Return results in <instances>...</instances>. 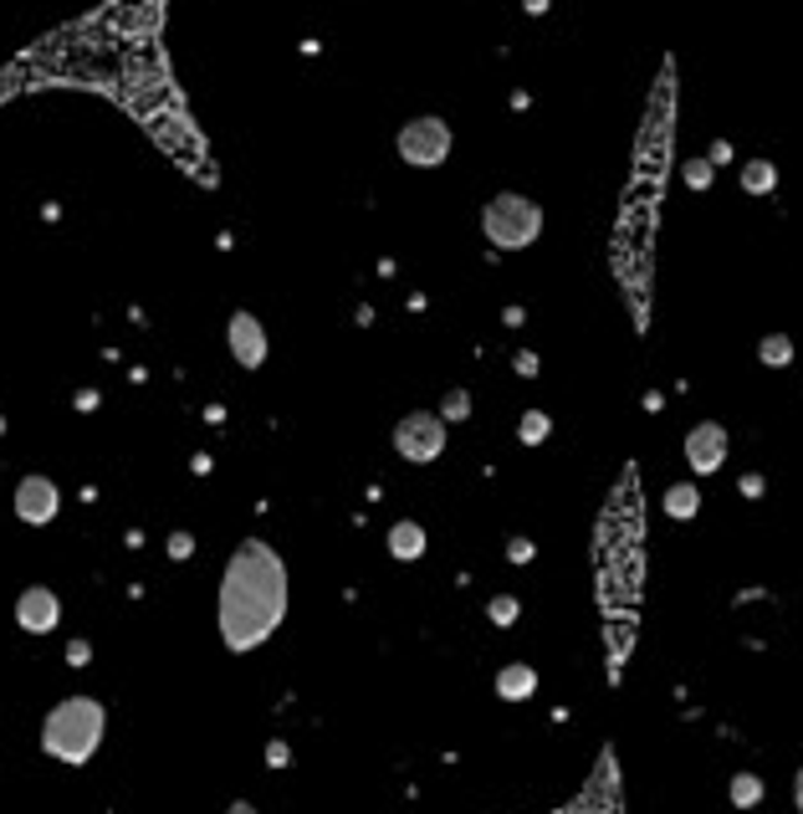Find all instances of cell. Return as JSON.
<instances>
[{"instance_id": "obj_10", "label": "cell", "mask_w": 803, "mask_h": 814, "mask_svg": "<svg viewBox=\"0 0 803 814\" xmlns=\"http://www.w3.org/2000/svg\"><path fill=\"white\" fill-rule=\"evenodd\" d=\"M389 554H394V559H419V554H425V527L419 523H394L389 527Z\"/></svg>"}, {"instance_id": "obj_6", "label": "cell", "mask_w": 803, "mask_h": 814, "mask_svg": "<svg viewBox=\"0 0 803 814\" xmlns=\"http://www.w3.org/2000/svg\"><path fill=\"white\" fill-rule=\"evenodd\" d=\"M57 508H62V493H57V482L51 476H21V487H16V518L21 523H51L57 518Z\"/></svg>"}, {"instance_id": "obj_21", "label": "cell", "mask_w": 803, "mask_h": 814, "mask_svg": "<svg viewBox=\"0 0 803 814\" xmlns=\"http://www.w3.org/2000/svg\"><path fill=\"white\" fill-rule=\"evenodd\" d=\"M226 814H256V804H246V799H241V804H231Z\"/></svg>"}, {"instance_id": "obj_5", "label": "cell", "mask_w": 803, "mask_h": 814, "mask_svg": "<svg viewBox=\"0 0 803 814\" xmlns=\"http://www.w3.org/2000/svg\"><path fill=\"white\" fill-rule=\"evenodd\" d=\"M394 451H400L404 461H415V466L436 461L440 451H446V421H440V415H430V410L404 415V421L394 425Z\"/></svg>"}, {"instance_id": "obj_15", "label": "cell", "mask_w": 803, "mask_h": 814, "mask_svg": "<svg viewBox=\"0 0 803 814\" xmlns=\"http://www.w3.org/2000/svg\"><path fill=\"white\" fill-rule=\"evenodd\" d=\"M788 359H793V343H788L783 333H772V339H763V364H772V369H783Z\"/></svg>"}, {"instance_id": "obj_12", "label": "cell", "mask_w": 803, "mask_h": 814, "mask_svg": "<svg viewBox=\"0 0 803 814\" xmlns=\"http://www.w3.org/2000/svg\"><path fill=\"white\" fill-rule=\"evenodd\" d=\"M696 508H702V493H696L691 482H676V487L666 493V512H670V518H681V523H686V518H696Z\"/></svg>"}, {"instance_id": "obj_19", "label": "cell", "mask_w": 803, "mask_h": 814, "mask_svg": "<svg viewBox=\"0 0 803 814\" xmlns=\"http://www.w3.org/2000/svg\"><path fill=\"white\" fill-rule=\"evenodd\" d=\"M491 615H497V620H502V625H507V620L518 615V605H512V599H497V605H491Z\"/></svg>"}, {"instance_id": "obj_16", "label": "cell", "mask_w": 803, "mask_h": 814, "mask_svg": "<svg viewBox=\"0 0 803 814\" xmlns=\"http://www.w3.org/2000/svg\"><path fill=\"white\" fill-rule=\"evenodd\" d=\"M548 436V415L533 410V415H522V441H543Z\"/></svg>"}, {"instance_id": "obj_14", "label": "cell", "mask_w": 803, "mask_h": 814, "mask_svg": "<svg viewBox=\"0 0 803 814\" xmlns=\"http://www.w3.org/2000/svg\"><path fill=\"white\" fill-rule=\"evenodd\" d=\"M757 799H763V783H757V774H737V779H732V804L753 810Z\"/></svg>"}, {"instance_id": "obj_11", "label": "cell", "mask_w": 803, "mask_h": 814, "mask_svg": "<svg viewBox=\"0 0 803 814\" xmlns=\"http://www.w3.org/2000/svg\"><path fill=\"white\" fill-rule=\"evenodd\" d=\"M537 677H533V666H507L502 677H497V692L507 696V702H522V696H533Z\"/></svg>"}, {"instance_id": "obj_17", "label": "cell", "mask_w": 803, "mask_h": 814, "mask_svg": "<svg viewBox=\"0 0 803 814\" xmlns=\"http://www.w3.org/2000/svg\"><path fill=\"white\" fill-rule=\"evenodd\" d=\"M466 415H471V400H466V390H455L446 400V421H466Z\"/></svg>"}, {"instance_id": "obj_18", "label": "cell", "mask_w": 803, "mask_h": 814, "mask_svg": "<svg viewBox=\"0 0 803 814\" xmlns=\"http://www.w3.org/2000/svg\"><path fill=\"white\" fill-rule=\"evenodd\" d=\"M686 180H691V185H706V180H711V165H702V159L686 165Z\"/></svg>"}, {"instance_id": "obj_13", "label": "cell", "mask_w": 803, "mask_h": 814, "mask_svg": "<svg viewBox=\"0 0 803 814\" xmlns=\"http://www.w3.org/2000/svg\"><path fill=\"white\" fill-rule=\"evenodd\" d=\"M778 185V170H772L768 159H753V165H742V190L747 195H768Z\"/></svg>"}, {"instance_id": "obj_4", "label": "cell", "mask_w": 803, "mask_h": 814, "mask_svg": "<svg viewBox=\"0 0 803 814\" xmlns=\"http://www.w3.org/2000/svg\"><path fill=\"white\" fill-rule=\"evenodd\" d=\"M446 154H451V129L440 119H410L400 129V159L404 165H415V170H436L446 165Z\"/></svg>"}, {"instance_id": "obj_7", "label": "cell", "mask_w": 803, "mask_h": 814, "mask_svg": "<svg viewBox=\"0 0 803 814\" xmlns=\"http://www.w3.org/2000/svg\"><path fill=\"white\" fill-rule=\"evenodd\" d=\"M686 461L696 476H711L727 461V430L717 421H702L686 430Z\"/></svg>"}, {"instance_id": "obj_3", "label": "cell", "mask_w": 803, "mask_h": 814, "mask_svg": "<svg viewBox=\"0 0 803 814\" xmlns=\"http://www.w3.org/2000/svg\"><path fill=\"white\" fill-rule=\"evenodd\" d=\"M482 231L491 246H502V252H522V246H533L543 236V205L518 195V190H502V195H491L482 210Z\"/></svg>"}, {"instance_id": "obj_8", "label": "cell", "mask_w": 803, "mask_h": 814, "mask_svg": "<svg viewBox=\"0 0 803 814\" xmlns=\"http://www.w3.org/2000/svg\"><path fill=\"white\" fill-rule=\"evenodd\" d=\"M231 354L241 369L267 364V328L256 323V313H231Z\"/></svg>"}, {"instance_id": "obj_20", "label": "cell", "mask_w": 803, "mask_h": 814, "mask_svg": "<svg viewBox=\"0 0 803 814\" xmlns=\"http://www.w3.org/2000/svg\"><path fill=\"white\" fill-rule=\"evenodd\" d=\"M793 804H799V814H803V768H799V779H793Z\"/></svg>"}, {"instance_id": "obj_1", "label": "cell", "mask_w": 803, "mask_h": 814, "mask_svg": "<svg viewBox=\"0 0 803 814\" xmlns=\"http://www.w3.org/2000/svg\"><path fill=\"white\" fill-rule=\"evenodd\" d=\"M287 615V563L261 538H246L220 574V641L231 651H256Z\"/></svg>"}, {"instance_id": "obj_2", "label": "cell", "mask_w": 803, "mask_h": 814, "mask_svg": "<svg viewBox=\"0 0 803 814\" xmlns=\"http://www.w3.org/2000/svg\"><path fill=\"white\" fill-rule=\"evenodd\" d=\"M102 728H108V713L93 696H68L57 702L41 722V748H47L57 764H87L102 743Z\"/></svg>"}, {"instance_id": "obj_9", "label": "cell", "mask_w": 803, "mask_h": 814, "mask_svg": "<svg viewBox=\"0 0 803 814\" xmlns=\"http://www.w3.org/2000/svg\"><path fill=\"white\" fill-rule=\"evenodd\" d=\"M57 620H62V605H57V594H51L47 584H32V590L16 599V625L21 630L47 635V630H57Z\"/></svg>"}]
</instances>
